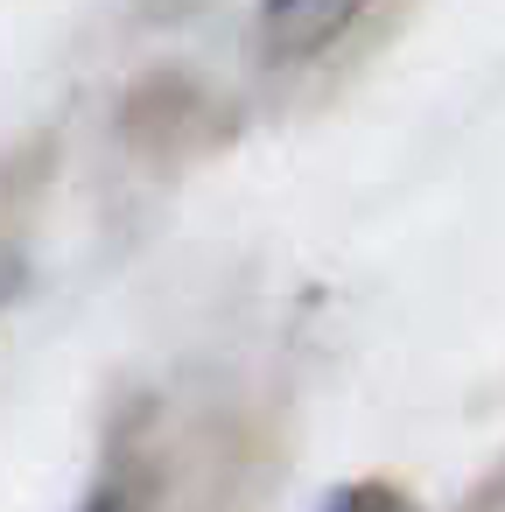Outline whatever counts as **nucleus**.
Listing matches in <instances>:
<instances>
[{
  "label": "nucleus",
  "instance_id": "1",
  "mask_svg": "<svg viewBox=\"0 0 505 512\" xmlns=\"http://www.w3.org/2000/svg\"><path fill=\"white\" fill-rule=\"evenodd\" d=\"M211 106L218 99L204 85H190L183 71H155L120 99V134L141 155H183V148L211 141Z\"/></svg>",
  "mask_w": 505,
  "mask_h": 512
},
{
  "label": "nucleus",
  "instance_id": "2",
  "mask_svg": "<svg viewBox=\"0 0 505 512\" xmlns=\"http://www.w3.org/2000/svg\"><path fill=\"white\" fill-rule=\"evenodd\" d=\"M351 22H358V8H337V0H281V8L260 15V43L274 64H302L323 43H337Z\"/></svg>",
  "mask_w": 505,
  "mask_h": 512
},
{
  "label": "nucleus",
  "instance_id": "3",
  "mask_svg": "<svg viewBox=\"0 0 505 512\" xmlns=\"http://www.w3.org/2000/svg\"><path fill=\"white\" fill-rule=\"evenodd\" d=\"M323 512H407V491L393 484H344L323 498Z\"/></svg>",
  "mask_w": 505,
  "mask_h": 512
},
{
  "label": "nucleus",
  "instance_id": "4",
  "mask_svg": "<svg viewBox=\"0 0 505 512\" xmlns=\"http://www.w3.org/2000/svg\"><path fill=\"white\" fill-rule=\"evenodd\" d=\"M78 512H148V505H141V484H134V477H106Z\"/></svg>",
  "mask_w": 505,
  "mask_h": 512
},
{
  "label": "nucleus",
  "instance_id": "5",
  "mask_svg": "<svg viewBox=\"0 0 505 512\" xmlns=\"http://www.w3.org/2000/svg\"><path fill=\"white\" fill-rule=\"evenodd\" d=\"M29 288V253L8 239V232H0V302H15Z\"/></svg>",
  "mask_w": 505,
  "mask_h": 512
}]
</instances>
